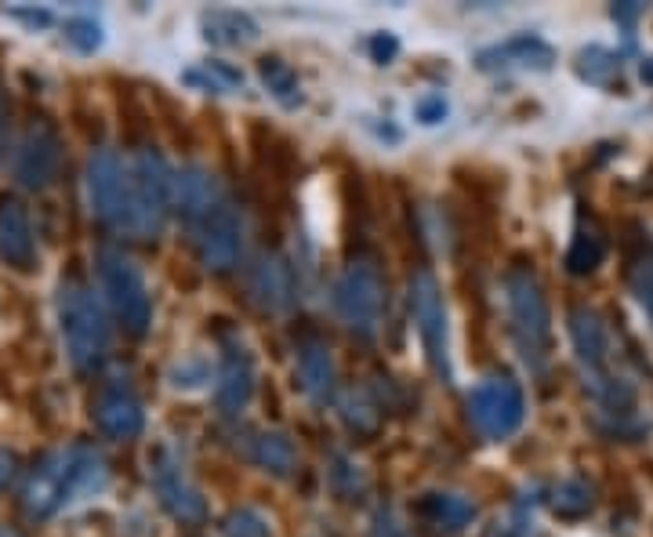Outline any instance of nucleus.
<instances>
[{"instance_id": "nucleus-40", "label": "nucleus", "mask_w": 653, "mask_h": 537, "mask_svg": "<svg viewBox=\"0 0 653 537\" xmlns=\"http://www.w3.org/2000/svg\"><path fill=\"white\" fill-rule=\"evenodd\" d=\"M11 15H15V19H25L30 25H48V22H51L48 11H11Z\"/></svg>"}, {"instance_id": "nucleus-21", "label": "nucleus", "mask_w": 653, "mask_h": 537, "mask_svg": "<svg viewBox=\"0 0 653 537\" xmlns=\"http://www.w3.org/2000/svg\"><path fill=\"white\" fill-rule=\"evenodd\" d=\"M203 36L218 48H243L259 41V22L243 11H208L203 15Z\"/></svg>"}, {"instance_id": "nucleus-31", "label": "nucleus", "mask_w": 653, "mask_h": 537, "mask_svg": "<svg viewBox=\"0 0 653 537\" xmlns=\"http://www.w3.org/2000/svg\"><path fill=\"white\" fill-rule=\"evenodd\" d=\"M629 280H632V291H635L639 305H643L646 316H650V324H653V259H650V254L632 265Z\"/></svg>"}, {"instance_id": "nucleus-12", "label": "nucleus", "mask_w": 653, "mask_h": 537, "mask_svg": "<svg viewBox=\"0 0 653 537\" xmlns=\"http://www.w3.org/2000/svg\"><path fill=\"white\" fill-rule=\"evenodd\" d=\"M62 505H70V451L48 454L25 483V513L30 516L48 519Z\"/></svg>"}, {"instance_id": "nucleus-38", "label": "nucleus", "mask_w": 653, "mask_h": 537, "mask_svg": "<svg viewBox=\"0 0 653 537\" xmlns=\"http://www.w3.org/2000/svg\"><path fill=\"white\" fill-rule=\"evenodd\" d=\"M15 472H19V457L11 451H0V491H4L11 480H15Z\"/></svg>"}, {"instance_id": "nucleus-3", "label": "nucleus", "mask_w": 653, "mask_h": 537, "mask_svg": "<svg viewBox=\"0 0 653 537\" xmlns=\"http://www.w3.org/2000/svg\"><path fill=\"white\" fill-rule=\"evenodd\" d=\"M98 280H102V291H106L109 309L117 313L124 330L146 335L149 319H152V302H149L143 268L127 259V254L106 248V251H98Z\"/></svg>"}, {"instance_id": "nucleus-28", "label": "nucleus", "mask_w": 653, "mask_h": 537, "mask_svg": "<svg viewBox=\"0 0 653 537\" xmlns=\"http://www.w3.org/2000/svg\"><path fill=\"white\" fill-rule=\"evenodd\" d=\"M341 418L345 425L356 429V432H375L378 429V407L370 403L367 392H349L341 400Z\"/></svg>"}, {"instance_id": "nucleus-39", "label": "nucleus", "mask_w": 653, "mask_h": 537, "mask_svg": "<svg viewBox=\"0 0 653 537\" xmlns=\"http://www.w3.org/2000/svg\"><path fill=\"white\" fill-rule=\"evenodd\" d=\"M396 48H400V44H396L392 36H375V41H370V51H375L381 62H389L396 55Z\"/></svg>"}, {"instance_id": "nucleus-32", "label": "nucleus", "mask_w": 653, "mask_h": 537, "mask_svg": "<svg viewBox=\"0 0 653 537\" xmlns=\"http://www.w3.org/2000/svg\"><path fill=\"white\" fill-rule=\"evenodd\" d=\"M578 70H581V76H588V81L603 84L607 76L618 70V59H613L610 51H603V48H592V51H584V55H581Z\"/></svg>"}, {"instance_id": "nucleus-8", "label": "nucleus", "mask_w": 653, "mask_h": 537, "mask_svg": "<svg viewBox=\"0 0 653 537\" xmlns=\"http://www.w3.org/2000/svg\"><path fill=\"white\" fill-rule=\"evenodd\" d=\"M411 309H414V324L421 330V341H425L429 360L435 364L440 375H446V305H443V291L440 280H435L429 268H421L411 280Z\"/></svg>"}, {"instance_id": "nucleus-34", "label": "nucleus", "mask_w": 653, "mask_h": 537, "mask_svg": "<svg viewBox=\"0 0 653 537\" xmlns=\"http://www.w3.org/2000/svg\"><path fill=\"white\" fill-rule=\"evenodd\" d=\"M335 487L341 494H356V491H364V476H360V468H356L349 457H338L335 462Z\"/></svg>"}, {"instance_id": "nucleus-27", "label": "nucleus", "mask_w": 653, "mask_h": 537, "mask_svg": "<svg viewBox=\"0 0 653 537\" xmlns=\"http://www.w3.org/2000/svg\"><path fill=\"white\" fill-rule=\"evenodd\" d=\"M552 508L559 516H584L592 508V487L584 480H567L559 483L552 494Z\"/></svg>"}, {"instance_id": "nucleus-41", "label": "nucleus", "mask_w": 653, "mask_h": 537, "mask_svg": "<svg viewBox=\"0 0 653 537\" xmlns=\"http://www.w3.org/2000/svg\"><path fill=\"white\" fill-rule=\"evenodd\" d=\"M4 138H8V106L0 98V157H4Z\"/></svg>"}, {"instance_id": "nucleus-24", "label": "nucleus", "mask_w": 653, "mask_h": 537, "mask_svg": "<svg viewBox=\"0 0 653 537\" xmlns=\"http://www.w3.org/2000/svg\"><path fill=\"white\" fill-rule=\"evenodd\" d=\"M251 457L259 462L265 472H276V476H287L294 468V443L284 432H262L251 443Z\"/></svg>"}, {"instance_id": "nucleus-6", "label": "nucleus", "mask_w": 653, "mask_h": 537, "mask_svg": "<svg viewBox=\"0 0 653 537\" xmlns=\"http://www.w3.org/2000/svg\"><path fill=\"white\" fill-rule=\"evenodd\" d=\"M335 309L356 335H375L386 313V280L375 262H352L335 284Z\"/></svg>"}, {"instance_id": "nucleus-1", "label": "nucleus", "mask_w": 653, "mask_h": 537, "mask_svg": "<svg viewBox=\"0 0 653 537\" xmlns=\"http://www.w3.org/2000/svg\"><path fill=\"white\" fill-rule=\"evenodd\" d=\"M59 327L66 352L76 370H95L109 349V324L95 294L81 280H66L59 287Z\"/></svg>"}, {"instance_id": "nucleus-35", "label": "nucleus", "mask_w": 653, "mask_h": 537, "mask_svg": "<svg viewBox=\"0 0 653 537\" xmlns=\"http://www.w3.org/2000/svg\"><path fill=\"white\" fill-rule=\"evenodd\" d=\"M414 117L421 124H440L446 117V98L443 95H425L414 102Z\"/></svg>"}, {"instance_id": "nucleus-7", "label": "nucleus", "mask_w": 653, "mask_h": 537, "mask_svg": "<svg viewBox=\"0 0 653 537\" xmlns=\"http://www.w3.org/2000/svg\"><path fill=\"white\" fill-rule=\"evenodd\" d=\"M523 389L512 378H486L468 396V418L486 440H508L523 425Z\"/></svg>"}, {"instance_id": "nucleus-2", "label": "nucleus", "mask_w": 653, "mask_h": 537, "mask_svg": "<svg viewBox=\"0 0 653 537\" xmlns=\"http://www.w3.org/2000/svg\"><path fill=\"white\" fill-rule=\"evenodd\" d=\"M505 298L512 316V335L530 367H545L548 345H552V319H548L545 291L530 268H512L505 276Z\"/></svg>"}, {"instance_id": "nucleus-26", "label": "nucleus", "mask_w": 653, "mask_h": 537, "mask_svg": "<svg viewBox=\"0 0 653 537\" xmlns=\"http://www.w3.org/2000/svg\"><path fill=\"white\" fill-rule=\"evenodd\" d=\"M603 254H607V248H603V236L596 233V229H578V236H573V244H570V251H567V268L570 273H578V276H584V273H592V268L603 262Z\"/></svg>"}, {"instance_id": "nucleus-15", "label": "nucleus", "mask_w": 653, "mask_h": 537, "mask_svg": "<svg viewBox=\"0 0 653 537\" xmlns=\"http://www.w3.org/2000/svg\"><path fill=\"white\" fill-rule=\"evenodd\" d=\"M33 225H30V211L22 208L15 197L0 200V259L8 265L25 268L33 262Z\"/></svg>"}, {"instance_id": "nucleus-30", "label": "nucleus", "mask_w": 653, "mask_h": 537, "mask_svg": "<svg viewBox=\"0 0 653 537\" xmlns=\"http://www.w3.org/2000/svg\"><path fill=\"white\" fill-rule=\"evenodd\" d=\"M225 537H268V519L254 508H240V513L229 516Z\"/></svg>"}, {"instance_id": "nucleus-37", "label": "nucleus", "mask_w": 653, "mask_h": 537, "mask_svg": "<svg viewBox=\"0 0 653 537\" xmlns=\"http://www.w3.org/2000/svg\"><path fill=\"white\" fill-rule=\"evenodd\" d=\"M370 537H411V534H407V530L400 527V523H396V519L386 513V516H378V523H375V534H370Z\"/></svg>"}, {"instance_id": "nucleus-23", "label": "nucleus", "mask_w": 653, "mask_h": 537, "mask_svg": "<svg viewBox=\"0 0 653 537\" xmlns=\"http://www.w3.org/2000/svg\"><path fill=\"white\" fill-rule=\"evenodd\" d=\"M214 197L218 186L203 168H186L182 175H175V200L182 203L186 214H208Z\"/></svg>"}, {"instance_id": "nucleus-36", "label": "nucleus", "mask_w": 653, "mask_h": 537, "mask_svg": "<svg viewBox=\"0 0 653 537\" xmlns=\"http://www.w3.org/2000/svg\"><path fill=\"white\" fill-rule=\"evenodd\" d=\"M491 537H541V534H537L534 523H527V519H505L491 530Z\"/></svg>"}, {"instance_id": "nucleus-4", "label": "nucleus", "mask_w": 653, "mask_h": 537, "mask_svg": "<svg viewBox=\"0 0 653 537\" xmlns=\"http://www.w3.org/2000/svg\"><path fill=\"white\" fill-rule=\"evenodd\" d=\"M87 200L109 229L135 233V193H131V168H124L117 149H98L87 164Z\"/></svg>"}, {"instance_id": "nucleus-42", "label": "nucleus", "mask_w": 653, "mask_h": 537, "mask_svg": "<svg viewBox=\"0 0 653 537\" xmlns=\"http://www.w3.org/2000/svg\"><path fill=\"white\" fill-rule=\"evenodd\" d=\"M639 76H643L646 84H653V59H646V62H643V70H639Z\"/></svg>"}, {"instance_id": "nucleus-18", "label": "nucleus", "mask_w": 653, "mask_h": 537, "mask_svg": "<svg viewBox=\"0 0 653 537\" xmlns=\"http://www.w3.org/2000/svg\"><path fill=\"white\" fill-rule=\"evenodd\" d=\"M298 375H302V389L313 396L316 403H327L330 392H335V356L324 341H309L302 345V356H298Z\"/></svg>"}, {"instance_id": "nucleus-29", "label": "nucleus", "mask_w": 653, "mask_h": 537, "mask_svg": "<svg viewBox=\"0 0 653 537\" xmlns=\"http://www.w3.org/2000/svg\"><path fill=\"white\" fill-rule=\"evenodd\" d=\"M186 81L211 84V92H233V87L243 84V76H240V70L225 66V62H208V73H189Z\"/></svg>"}, {"instance_id": "nucleus-25", "label": "nucleus", "mask_w": 653, "mask_h": 537, "mask_svg": "<svg viewBox=\"0 0 653 537\" xmlns=\"http://www.w3.org/2000/svg\"><path fill=\"white\" fill-rule=\"evenodd\" d=\"M262 84H265V92L273 95L280 106H287L294 109L302 102V84H298V73H294L287 62H280V59H265L262 62Z\"/></svg>"}, {"instance_id": "nucleus-5", "label": "nucleus", "mask_w": 653, "mask_h": 537, "mask_svg": "<svg viewBox=\"0 0 653 537\" xmlns=\"http://www.w3.org/2000/svg\"><path fill=\"white\" fill-rule=\"evenodd\" d=\"M131 193H135V233L149 240L160 236L175 203V171L157 149H143L135 157Z\"/></svg>"}, {"instance_id": "nucleus-20", "label": "nucleus", "mask_w": 653, "mask_h": 537, "mask_svg": "<svg viewBox=\"0 0 653 537\" xmlns=\"http://www.w3.org/2000/svg\"><path fill=\"white\" fill-rule=\"evenodd\" d=\"M570 335H573V349H578L581 364L588 370H599V367L607 364V349H610L607 327H603V319H599L592 309H573V316H570Z\"/></svg>"}, {"instance_id": "nucleus-33", "label": "nucleus", "mask_w": 653, "mask_h": 537, "mask_svg": "<svg viewBox=\"0 0 653 537\" xmlns=\"http://www.w3.org/2000/svg\"><path fill=\"white\" fill-rule=\"evenodd\" d=\"M66 41L76 44L81 51H95L102 44V30L95 19H70L66 22Z\"/></svg>"}, {"instance_id": "nucleus-43", "label": "nucleus", "mask_w": 653, "mask_h": 537, "mask_svg": "<svg viewBox=\"0 0 653 537\" xmlns=\"http://www.w3.org/2000/svg\"><path fill=\"white\" fill-rule=\"evenodd\" d=\"M0 537H19L15 530H8V527H0Z\"/></svg>"}, {"instance_id": "nucleus-13", "label": "nucleus", "mask_w": 653, "mask_h": 537, "mask_svg": "<svg viewBox=\"0 0 653 537\" xmlns=\"http://www.w3.org/2000/svg\"><path fill=\"white\" fill-rule=\"evenodd\" d=\"M95 418H98L102 432L113 436V440H135V436H143V429H146L143 403H138L135 392L124 389V386H113V389H106L98 396Z\"/></svg>"}, {"instance_id": "nucleus-19", "label": "nucleus", "mask_w": 653, "mask_h": 537, "mask_svg": "<svg viewBox=\"0 0 653 537\" xmlns=\"http://www.w3.org/2000/svg\"><path fill=\"white\" fill-rule=\"evenodd\" d=\"M109 483V465L95 446H70V502L76 497H92L106 491Z\"/></svg>"}, {"instance_id": "nucleus-14", "label": "nucleus", "mask_w": 653, "mask_h": 537, "mask_svg": "<svg viewBox=\"0 0 653 537\" xmlns=\"http://www.w3.org/2000/svg\"><path fill=\"white\" fill-rule=\"evenodd\" d=\"M251 298L268 313L287 309L294 302V268L280 254H262L251 268Z\"/></svg>"}, {"instance_id": "nucleus-10", "label": "nucleus", "mask_w": 653, "mask_h": 537, "mask_svg": "<svg viewBox=\"0 0 653 537\" xmlns=\"http://www.w3.org/2000/svg\"><path fill=\"white\" fill-rule=\"evenodd\" d=\"M149 480H152V491H157L160 505L168 508L175 519L182 523H200L208 516V505H203L200 491L189 483L182 462L171 454V451H157L149 462Z\"/></svg>"}, {"instance_id": "nucleus-17", "label": "nucleus", "mask_w": 653, "mask_h": 537, "mask_svg": "<svg viewBox=\"0 0 653 537\" xmlns=\"http://www.w3.org/2000/svg\"><path fill=\"white\" fill-rule=\"evenodd\" d=\"M552 62H556V51L548 48L541 36H512V41L497 44V48L483 51V55H480V66L483 70H494V66L552 70Z\"/></svg>"}, {"instance_id": "nucleus-16", "label": "nucleus", "mask_w": 653, "mask_h": 537, "mask_svg": "<svg viewBox=\"0 0 653 537\" xmlns=\"http://www.w3.org/2000/svg\"><path fill=\"white\" fill-rule=\"evenodd\" d=\"M254 392V367L243 349H229L222 356V367H218V381H214V400L225 414H236L251 403Z\"/></svg>"}, {"instance_id": "nucleus-9", "label": "nucleus", "mask_w": 653, "mask_h": 537, "mask_svg": "<svg viewBox=\"0 0 653 537\" xmlns=\"http://www.w3.org/2000/svg\"><path fill=\"white\" fill-rule=\"evenodd\" d=\"M243 236H247V225H243V214L229 203H214V208L203 214L200 222V259L214 273H225L233 268L243 254Z\"/></svg>"}, {"instance_id": "nucleus-22", "label": "nucleus", "mask_w": 653, "mask_h": 537, "mask_svg": "<svg viewBox=\"0 0 653 537\" xmlns=\"http://www.w3.org/2000/svg\"><path fill=\"white\" fill-rule=\"evenodd\" d=\"M421 513L429 516L432 527L454 534V530H465L468 523L476 519V505L461 494H429L425 502H421Z\"/></svg>"}, {"instance_id": "nucleus-11", "label": "nucleus", "mask_w": 653, "mask_h": 537, "mask_svg": "<svg viewBox=\"0 0 653 537\" xmlns=\"http://www.w3.org/2000/svg\"><path fill=\"white\" fill-rule=\"evenodd\" d=\"M62 168V138L51 124H33L15 152V178L25 189H48Z\"/></svg>"}]
</instances>
